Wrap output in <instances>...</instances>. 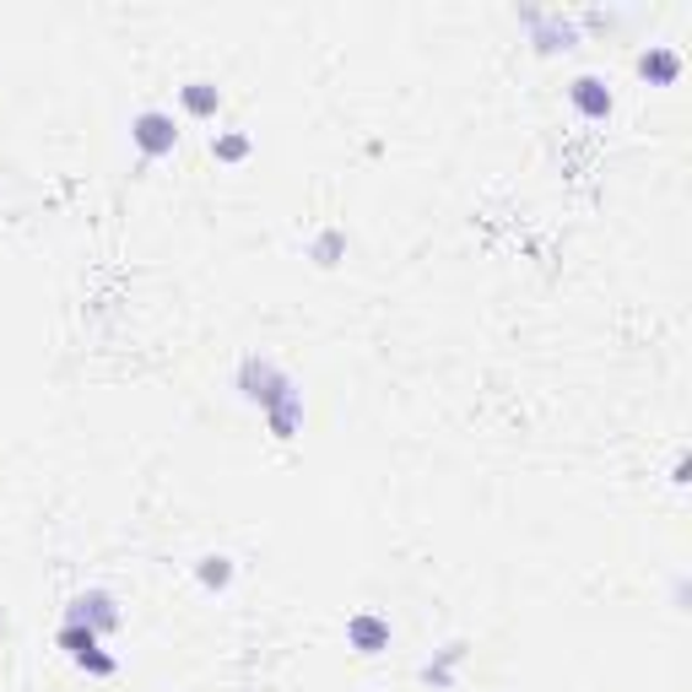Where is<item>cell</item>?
<instances>
[{"instance_id": "obj_4", "label": "cell", "mask_w": 692, "mask_h": 692, "mask_svg": "<svg viewBox=\"0 0 692 692\" xmlns=\"http://www.w3.org/2000/svg\"><path fill=\"white\" fill-rule=\"evenodd\" d=\"M568 103H574L585 119H606V114H611V87H606L600 76L585 71V76H574V82H568Z\"/></svg>"}, {"instance_id": "obj_1", "label": "cell", "mask_w": 692, "mask_h": 692, "mask_svg": "<svg viewBox=\"0 0 692 692\" xmlns=\"http://www.w3.org/2000/svg\"><path fill=\"white\" fill-rule=\"evenodd\" d=\"M130 141L147 151V157H168V151L179 147V119H174L168 108H141V114L130 119Z\"/></svg>"}, {"instance_id": "obj_9", "label": "cell", "mask_w": 692, "mask_h": 692, "mask_svg": "<svg viewBox=\"0 0 692 692\" xmlns=\"http://www.w3.org/2000/svg\"><path fill=\"white\" fill-rule=\"evenodd\" d=\"M200 579H206V585H228V579H233L228 557H206V563H200Z\"/></svg>"}, {"instance_id": "obj_6", "label": "cell", "mask_w": 692, "mask_h": 692, "mask_svg": "<svg viewBox=\"0 0 692 692\" xmlns=\"http://www.w3.org/2000/svg\"><path fill=\"white\" fill-rule=\"evenodd\" d=\"M639 76H649L654 87H671V82L682 76V54L665 50V44H649V50L639 54Z\"/></svg>"}, {"instance_id": "obj_10", "label": "cell", "mask_w": 692, "mask_h": 692, "mask_svg": "<svg viewBox=\"0 0 692 692\" xmlns=\"http://www.w3.org/2000/svg\"><path fill=\"white\" fill-rule=\"evenodd\" d=\"M342 249V233H325L319 244H314V254H319V265H331V254Z\"/></svg>"}, {"instance_id": "obj_2", "label": "cell", "mask_w": 692, "mask_h": 692, "mask_svg": "<svg viewBox=\"0 0 692 692\" xmlns=\"http://www.w3.org/2000/svg\"><path fill=\"white\" fill-rule=\"evenodd\" d=\"M525 28L536 33V44H542V50H568V44L579 39L574 17H563V11H525Z\"/></svg>"}, {"instance_id": "obj_8", "label": "cell", "mask_w": 692, "mask_h": 692, "mask_svg": "<svg viewBox=\"0 0 692 692\" xmlns=\"http://www.w3.org/2000/svg\"><path fill=\"white\" fill-rule=\"evenodd\" d=\"M211 151H217L222 162H239L249 151V136H239V130H233V136H211Z\"/></svg>"}, {"instance_id": "obj_3", "label": "cell", "mask_w": 692, "mask_h": 692, "mask_svg": "<svg viewBox=\"0 0 692 692\" xmlns=\"http://www.w3.org/2000/svg\"><path fill=\"white\" fill-rule=\"evenodd\" d=\"M65 622H82V628H93V633H108V628H119V611H114V600H108V595H76V600H71V617H65Z\"/></svg>"}, {"instance_id": "obj_5", "label": "cell", "mask_w": 692, "mask_h": 692, "mask_svg": "<svg viewBox=\"0 0 692 692\" xmlns=\"http://www.w3.org/2000/svg\"><path fill=\"white\" fill-rule=\"evenodd\" d=\"M346 639L357 654H379L385 643H390V622L385 617H374V611H357L352 622H346Z\"/></svg>"}, {"instance_id": "obj_7", "label": "cell", "mask_w": 692, "mask_h": 692, "mask_svg": "<svg viewBox=\"0 0 692 692\" xmlns=\"http://www.w3.org/2000/svg\"><path fill=\"white\" fill-rule=\"evenodd\" d=\"M179 103H185V114L211 119V114L222 108V87H217V82H185V87H179Z\"/></svg>"}]
</instances>
